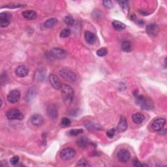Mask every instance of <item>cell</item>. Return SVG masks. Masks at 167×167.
Masks as SVG:
<instances>
[{
	"mask_svg": "<svg viewBox=\"0 0 167 167\" xmlns=\"http://www.w3.org/2000/svg\"><path fill=\"white\" fill-rule=\"evenodd\" d=\"M60 90L63 101L67 105H70L74 98L75 91L73 87L67 84H63Z\"/></svg>",
	"mask_w": 167,
	"mask_h": 167,
	"instance_id": "cell-1",
	"label": "cell"
},
{
	"mask_svg": "<svg viewBox=\"0 0 167 167\" xmlns=\"http://www.w3.org/2000/svg\"><path fill=\"white\" fill-rule=\"evenodd\" d=\"M136 102L142 109L150 110L154 108V103L152 100L143 95H136Z\"/></svg>",
	"mask_w": 167,
	"mask_h": 167,
	"instance_id": "cell-2",
	"label": "cell"
},
{
	"mask_svg": "<svg viewBox=\"0 0 167 167\" xmlns=\"http://www.w3.org/2000/svg\"><path fill=\"white\" fill-rule=\"evenodd\" d=\"M60 75L62 77L64 80L70 82H74L76 81V74L71 70L66 68H63L61 69L59 72Z\"/></svg>",
	"mask_w": 167,
	"mask_h": 167,
	"instance_id": "cell-3",
	"label": "cell"
},
{
	"mask_svg": "<svg viewBox=\"0 0 167 167\" xmlns=\"http://www.w3.org/2000/svg\"><path fill=\"white\" fill-rule=\"evenodd\" d=\"M76 154V152L75 149L72 148H66L61 151L60 156L63 161H69L75 157Z\"/></svg>",
	"mask_w": 167,
	"mask_h": 167,
	"instance_id": "cell-4",
	"label": "cell"
},
{
	"mask_svg": "<svg viewBox=\"0 0 167 167\" xmlns=\"http://www.w3.org/2000/svg\"><path fill=\"white\" fill-rule=\"evenodd\" d=\"M7 117L9 120H22L23 118V115L21 111L17 108H13L7 111L6 113Z\"/></svg>",
	"mask_w": 167,
	"mask_h": 167,
	"instance_id": "cell-5",
	"label": "cell"
},
{
	"mask_svg": "<svg viewBox=\"0 0 167 167\" xmlns=\"http://www.w3.org/2000/svg\"><path fill=\"white\" fill-rule=\"evenodd\" d=\"M117 158L118 161L121 163H127L131 158L130 152H129V150L126 149H122L118 152L117 154Z\"/></svg>",
	"mask_w": 167,
	"mask_h": 167,
	"instance_id": "cell-6",
	"label": "cell"
},
{
	"mask_svg": "<svg viewBox=\"0 0 167 167\" xmlns=\"http://www.w3.org/2000/svg\"><path fill=\"white\" fill-rule=\"evenodd\" d=\"M50 55L54 58L62 60L65 58L67 54L64 50L59 49V48H54L50 51Z\"/></svg>",
	"mask_w": 167,
	"mask_h": 167,
	"instance_id": "cell-7",
	"label": "cell"
},
{
	"mask_svg": "<svg viewBox=\"0 0 167 167\" xmlns=\"http://www.w3.org/2000/svg\"><path fill=\"white\" fill-rule=\"evenodd\" d=\"M146 33L148 35L152 37H155L159 33V28L156 24V23H149L146 26Z\"/></svg>",
	"mask_w": 167,
	"mask_h": 167,
	"instance_id": "cell-8",
	"label": "cell"
},
{
	"mask_svg": "<svg viewBox=\"0 0 167 167\" xmlns=\"http://www.w3.org/2000/svg\"><path fill=\"white\" fill-rule=\"evenodd\" d=\"M20 98V93L17 90H12L7 95V101L11 104H15L18 102Z\"/></svg>",
	"mask_w": 167,
	"mask_h": 167,
	"instance_id": "cell-9",
	"label": "cell"
},
{
	"mask_svg": "<svg viewBox=\"0 0 167 167\" xmlns=\"http://www.w3.org/2000/svg\"><path fill=\"white\" fill-rule=\"evenodd\" d=\"M11 18V14L9 13L3 12L0 13V26L1 28H6L9 25Z\"/></svg>",
	"mask_w": 167,
	"mask_h": 167,
	"instance_id": "cell-10",
	"label": "cell"
},
{
	"mask_svg": "<svg viewBox=\"0 0 167 167\" xmlns=\"http://www.w3.org/2000/svg\"><path fill=\"white\" fill-rule=\"evenodd\" d=\"M30 122L34 126L40 127L43 125L44 122V119L43 116L39 114H35L30 117Z\"/></svg>",
	"mask_w": 167,
	"mask_h": 167,
	"instance_id": "cell-11",
	"label": "cell"
},
{
	"mask_svg": "<svg viewBox=\"0 0 167 167\" xmlns=\"http://www.w3.org/2000/svg\"><path fill=\"white\" fill-rule=\"evenodd\" d=\"M166 120L164 118H157L153 121L152 123V127L154 131H159L163 129Z\"/></svg>",
	"mask_w": 167,
	"mask_h": 167,
	"instance_id": "cell-12",
	"label": "cell"
},
{
	"mask_svg": "<svg viewBox=\"0 0 167 167\" xmlns=\"http://www.w3.org/2000/svg\"><path fill=\"white\" fill-rule=\"evenodd\" d=\"M49 82L51 84V86L54 87L55 90H60L61 87L62 86L61 81L58 77L55 75H50L49 76Z\"/></svg>",
	"mask_w": 167,
	"mask_h": 167,
	"instance_id": "cell-13",
	"label": "cell"
},
{
	"mask_svg": "<svg viewBox=\"0 0 167 167\" xmlns=\"http://www.w3.org/2000/svg\"><path fill=\"white\" fill-rule=\"evenodd\" d=\"M46 112L52 120H55L58 117V109L54 105H50L47 108Z\"/></svg>",
	"mask_w": 167,
	"mask_h": 167,
	"instance_id": "cell-14",
	"label": "cell"
},
{
	"mask_svg": "<svg viewBox=\"0 0 167 167\" xmlns=\"http://www.w3.org/2000/svg\"><path fill=\"white\" fill-rule=\"evenodd\" d=\"M28 73L29 69L26 65H20L15 70V74L20 78L26 76Z\"/></svg>",
	"mask_w": 167,
	"mask_h": 167,
	"instance_id": "cell-15",
	"label": "cell"
},
{
	"mask_svg": "<svg viewBox=\"0 0 167 167\" xmlns=\"http://www.w3.org/2000/svg\"><path fill=\"white\" fill-rule=\"evenodd\" d=\"M22 17L26 20H33L37 18V14L35 11L27 10L22 13Z\"/></svg>",
	"mask_w": 167,
	"mask_h": 167,
	"instance_id": "cell-16",
	"label": "cell"
},
{
	"mask_svg": "<svg viewBox=\"0 0 167 167\" xmlns=\"http://www.w3.org/2000/svg\"><path fill=\"white\" fill-rule=\"evenodd\" d=\"M84 125L86 129L91 130V131H99L102 129V127L100 125L90 121H86L84 123Z\"/></svg>",
	"mask_w": 167,
	"mask_h": 167,
	"instance_id": "cell-17",
	"label": "cell"
},
{
	"mask_svg": "<svg viewBox=\"0 0 167 167\" xmlns=\"http://www.w3.org/2000/svg\"><path fill=\"white\" fill-rule=\"evenodd\" d=\"M127 127H128V123H127V119L124 116H122L117 127V131L120 132H124L127 130Z\"/></svg>",
	"mask_w": 167,
	"mask_h": 167,
	"instance_id": "cell-18",
	"label": "cell"
},
{
	"mask_svg": "<svg viewBox=\"0 0 167 167\" xmlns=\"http://www.w3.org/2000/svg\"><path fill=\"white\" fill-rule=\"evenodd\" d=\"M84 37L86 42L90 44H93L95 42V41H96V37H95V34L90 31H85Z\"/></svg>",
	"mask_w": 167,
	"mask_h": 167,
	"instance_id": "cell-19",
	"label": "cell"
},
{
	"mask_svg": "<svg viewBox=\"0 0 167 167\" xmlns=\"http://www.w3.org/2000/svg\"><path fill=\"white\" fill-rule=\"evenodd\" d=\"M145 119L144 116L140 112H137L132 116V120L136 124H141Z\"/></svg>",
	"mask_w": 167,
	"mask_h": 167,
	"instance_id": "cell-20",
	"label": "cell"
},
{
	"mask_svg": "<svg viewBox=\"0 0 167 167\" xmlns=\"http://www.w3.org/2000/svg\"><path fill=\"white\" fill-rule=\"evenodd\" d=\"M58 22V20L55 18H51L48 19L44 22V26L47 28H53Z\"/></svg>",
	"mask_w": 167,
	"mask_h": 167,
	"instance_id": "cell-21",
	"label": "cell"
},
{
	"mask_svg": "<svg viewBox=\"0 0 167 167\" xmlns=\"http://www.w3.org/2000/svg\"><path fill=\"white\" fill-rule=\"evenodd\" d=\"M122 49L127 52H129L131 50L132 44L129 41H124L122 43Z\"/></svg>",
	"mask_w": 167,
	"mask_h": 167,
	"instance_id": "cell-22",
	"label": "cell"
},
{
	"mask_svg": "<svg viewBox=\"0 0 167 167\" xmlns=\"http://www.w3.org/2000/svg\"><path fill=\"white\" fill-rule=\"evenodd\" d=\"M112 25H113L114 28H116V29H119V30H122V29H124L126 28L125 24H124L123 23H122L120 21H117V20L113 21Z\"/></svg>",
	"mask_w": 167,
	"mask_h": 167,
	"instance_id": "cell-23",
	"label": "cell"
},
{
	"mask_svg": "<svg viewBox=\"0 0 167 167\" xmlns=\"http://www.w3.org/2000/svg\"><path fill=\"white\" fill-rule=\"evenodd\" d=\"M76 144L82 148H85L87 145V140L86 138H80L77 140Z\"/></svg>",
	"mask_w": 167,
	"mask_h": 167,
	"instance_id": "cell-24",
	"label": "cell"
},
{
	"mask_svg": "<svg viewBox=\"0 0 167 167\" xmlns=\"http://www.w3.org/2000/svg\"><path fill=\"white\" fill-rule=\"evenodd\" d=\"M117 3L120 4L121 7L122 8V9L123 11L128 13L129 11V5L128 2L127 1H120V2H117Z\"/></svg>",
	"mask_w": 167,
	"mask_h": 167,
	"instance_id": "cell-25",
	"label": "cell"
},
{
	"mask_svg": "<svg viewBox=\"0 0 167 167\" xmlns=\"http://www.w3.org/2000/svg\"><path fill=\"white\" fill-rule=\"evenodd\" d=\"M64 21L68 26H73L75 23V19L71 16H67Z\"/></svg>",
	"mask_w": 167,
	"mask_h": 167,
	"instance_id": "cell-26",
	"label": "cell"
},
{
	"mask_svg": "<svg viewBox=\"0 0 167 167\" xmlns=\"http://www.w3.org/2000/svg\"><path fill=\"white\" fill-rule=\"evenodd\" d=\"M70 120H69V118L67 117H63L61 119V125L62 127H64V128H65V127H68L70 125Z\"/></svg>",
	"mask_w": 167,
	"mask_h": 167,
	"instance_id": "cell-27",
	"label": "cell"
},
{
	"mask_svg": "<svg viewBox=\"0 0 167 167\" xmlns=\"http://www.w3.org/2000/svg\"><path fill=\"white\" fill-rule=\"evenodd\" d=\"M84 132V130L82 129H71L69 131L68 134L70 136H77V135L82 134Z\"/></svg>",
	"mask_w": 167,
	"mask_h": 167,
	"instance_id": "cell-28",
	"label": "cell"
},
{
	"mask_svg": "<svg viewBox=\"0 0 167 167\" xmlns=\"http://www.w3.org/2000/svg\"><path fill=\"white\" fill-rule=\"evenodd\" d=\"M70 35V30L69 28L63 29L60 33V37L61 38H67Z\"/></svg>",
	"mask_w": 167,
	"mask_h": 167,
	"instance_id": "cell-29",
	"label": "cell"
},
{
	"mask_svg": "<svg viewBox=\"0 0 167 167\" xmlns=\"http://www.w3.org/2000/svg\"><path fill=\"white\" fill-rule=\"evenodd\" d=\"M108 54V50L106 48H101L97 51V55L99 57L105 56Z\"/></svg>",
	"mask_w": 167,
	"mask_h": 167,
	"instance_id": "cell-30",
	"label": "cell"
},
{
	"mask_svg": "<svg viewBox=\"0 0 167 167\" xmlns=\"http://www.w3.org/2000/svg\"><path fill=\"white\" fill-rule=\"evenodd\" d=\"M76 166H90V164L88 161H86L85 159H81V160H79L76 163Z\"/></svg>",
	"mask_w": 167,
	"mask_h": 167,
	"instance_id": "cell-31",
	"label": "cell"
},
{
	"mask_svg": "<svg viewBox=\"0 0 167 167\" xmlns=\"http://www.w3.org/2000/svg\"><path fill=\"white\" fill-rule=\"evenodd\" d=\"M103 5L107 9H112L113 7V3L111 1H109V0H106V1H103L102 2Z\"/></svg>",
	"mask_w": 167,
	"mask_h": 167,
	"instance_id": "cell-32",
	"label": "cell"
},
{
	"mask_svg": "<svg viewBox=\"0 0 167 167\" xmlns=\"http://www.w3.org/2000/svg\"><path fill=\"white\" fill-rule=\"evenodd\" d=\"M19 160H20L19 157L17 156V155H16V156L13 157L11 159L10 162H11V163L14 166V165H17V164L18 163Z\"/></svg>",
	"mask_w": 167,
	"mask_h": 167,
	"instance_id": "cell-33",
	"label": "cell"
},
{
	"mask_svg": "<svg viewBox=\"0 0 167 167\" xmlns=\"http://www.w3.org/2000/svg\"><path fill=\"white\" fill-rule=\"evenodd\" d=\"M115 133H116V129L112 128V129H111L110 130H108L107 133V137L110 138H112L114 137V135H115Z\"/></svg>",
	"mask_w": 167,
	"mask_h": 167,
	"instance_id": "cell-34",
	"label": "cell"
},
{
	"mask_svg": "<svg viewBox=\"0 0 167 167\" xmlns=\"http://www.w3.org/2000/svg\"><path fill=\"white\" fill-rule=\"evenodd\" d=\"M133 164L134 166L136 167H140V166H148V164H142L140 163L137 159H134L133 161Z\"/></svg>",
	"mask_w": 167,
	"mask_h": 167,
	"instance_id": "cell-35",
	"label": "cell"
}]
</instances>
